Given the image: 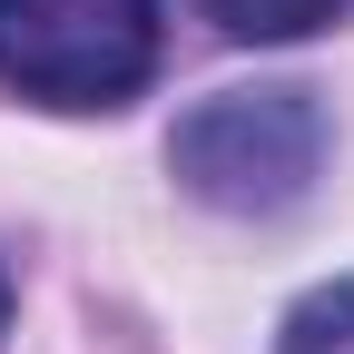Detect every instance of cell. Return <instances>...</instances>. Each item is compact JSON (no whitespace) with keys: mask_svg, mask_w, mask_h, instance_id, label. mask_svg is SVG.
Segmentation results:
<instances>
[{"mask_svg":"<svg viewBox=\"0 0 354 354\" xmlns=\"http://www.w3.org/2000/svg\"><path fill=\"white\" fill-rule=\"evenodd\" d=\"M167 167L216 216H286L325 167V109L315 88H216L177 118Z\"/></svg>","mask_w":354,"mask_h":354,"instance_id":"6da1fadb","label":"cell"},{"mask_svg":"<svg viewBox=\"0 0 354 354\" xmlns=\"http://www.w3.org/2000/svg\"><path fill=\"white\" fill-rule=\"evenodd\" d=\"M0 79L39 109H128L158 79V0H0Z\"/></svg>","mask_w":354,"mask_h":354,"instance_id":"7a4b0ae2","label":"cell"},{"mask_svg":"<svg viewBox=\"0 0 354 354\" xmlns=\"http://www.w3.org/2000/svg\"><path fill=\"white\" fill-rule=\"evenodd\" d=\"M276 354H354V276L295 295V315L276 325Z\"/></svg>","mask_w":354,"mask_h":354,"instance_id":"3957f363","label":"cell"},{"mask_svg":"<svg viewBox=\"0 0 354 354\" xmlns=\"http://www.w3.org/2000/svg\"><path fill=\"white\" fill-rule=\"evenodd\" d=\"M335 10H344V0H207V20L227 39H305V30H325Z\"/></svg>","mask_w":354,"mask_h":354,"instance_id":"277c9868","label":"cell"},{"mask_svg":"<svg viewBox=\"0 0 354 354\" xmlns=\"http://www.w3.org/2000/svg\"><path fill=\"white\" fill-rule=\"evenodd\" d=\"M0 325H10V276H0Z\"/></svg>","mask_w":354,"mask_h":354,"instance_id":"5b68a950","label":"cell"}]
</instances>
